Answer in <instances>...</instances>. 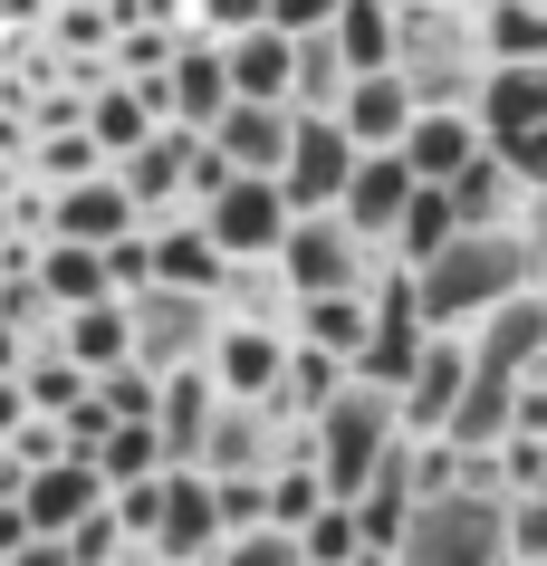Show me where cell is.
Here are the masks:
<instances>
[{"mask_svg":"<svg viewBox=\"0 0 547 566\" xmlns=\"http://www.w3.org/2000/svg\"><path fill=\"white\" fill-rule=\"evenodd\" d=\"M212 135H221V154H231L241 174H278L288 145H298V106H288V96H231V116H221Z\"/></svg>","mask_w":547,"mask_h":566,"instance_id":"4fadbf2b","label":"cell"},{"mask_svg":"<svg viewBox=\"0 0 547 566\" xmlns=\"http://www.w3.org/2000/svg\"><path fill=\"white\" fill-rule=\"evenodd\" d=\"M10 566H77V557H67V537H30V547H20Z\"/></svg>","mask_w":547,"mask_h":566,"instance_id":"bcb514c9","label":"cell"},{"mask_svg":"<svg viewBox=\"0 0 547 566\" xmlns=\"http://www.w3.org/2000/svg\"><path fill=\"white\" fill-rule=\"evenodd\" d=\"M59 231L67 240H125V231H145V202H135V182L106 164V174H87V182H59Z\"/></svg>","mask_w":547,"mask_h":566,"instance_id":"9a60e30c","label":"cell"},{"mask_svg":"<svg viewBox=\"0 0 547 566\" xmlns=\"http://www.w3.org/2000/svg\"><path fill=\"white\" fill-rule=\"evenodd\" d=\"M288 356H298V336H288V327H250V317H231L221 346H212V365H221V385H231V394H278Z\"/></svg>","mask_w":547,"mask_h":566,"instance_id":"d6986e66","label":"cell"},{"mask_svg":"<svg viewBox=\"0 0 547 566\" xmlns=\"http://www.w3.org/2000/svg\"><path fill=\"white\" fill-rule=\"evenodd\" d=\"M39 537V518H30V500H0V566L20 557V547H30Z\"/></svg>","mask_w":547,"mask_h":566,"instance_id":"b9f144b4","label":"cell"},{"mask_svg":"<svg viewBox=\"0 0 547 566\" xmlns=\"http://www.w3.org/2000/svg\"><path fill=\"white\" fill-rule=\"evenodd\" d=\"M509 547H518V557H547V490L509 500Z\"/></svg>","mask_w":547,"mask_h":566,"instance_id":"74e56055","label":"cell"},{"mask_svg":"<svg viewBox=\"0 0 547 566\" xmlns=\"http://www.w3.org/2000/svg\"><path fill=\"white\" fill-rule=\"evenodd\" d=\"M413 192H423L413 154H403V145H365V164H356V182H346V202H336V211H346L365 240H395L403 211H413Z\"/></svg>","mask_w":547,"mask_h":566,"instance_id":"8fae6325","label":"cell"},{"mask_svg":"<svg viewBox=\"0 0 547 566\" xmlns=\"http://www.w3.org/2000/svg\"><path fill=\"white\" fill-rule=\"evenodd\" d=\"M471 375H481L471 327H432L423 365H413V385H403V422H413V432H452V403L471 394Z\"/></svg>","mask_w":547,"mask_h":566,"instance_id":"30bf717a","label":"cell"},{"mask_svg":"<svg viewBox=\"0 0 547 566\" xmlns=\"http://www.w3.org/2000/svg\"><path fill=\"white\" fill-rule=\"evenodd\" d=\"M116 509H125V528H135V537L154 547V528H164V471H154V480H125V490H116Z\"/></svg>","mask_w":547,"mask_h":566,"instance_id":"8d00e7d4","label":"cell"},{"mask_svg":"<svg viewBox=\"0 0 547 566\" xmlns=\"http://www.w3.org/2000/svg\"><path fill=\"white\" fill-rule=\"evenodd\" d=\"M481 125H490V145H518V135H538V125H547V59H499V67H490Z\"/></svg>","mask_w":547,"mask_h":566,"instance_id":"ffe728a7","label":"cell"},{"mask_svg":"<svg viewBox=\"0 0 547 566\" xmlns=\"http://www.w3.org/2000/svg\"><path fill=\"white\" fill-rule=\"evenodd\" d=\"M212 566H307V547H298V528H241V537H221V557Z\"/></svg>","mask_w":547,"mask_h":566,"instance_id":"836d02e7","label":"cell"},{"mask_svg":"<svg viewBox=\"0 0 547 566\" xmlns=\"http://www.w3.org/2000/svg\"><path fill=\"white\" fill-rule=\"evenodd\" d=\"M336 10H346V0H270L278 30H336Z\"/></svg>","mask_w":547,"mask_h":566,"instance_id":"60d3db41","label":"cell"},{"mask_svg":"<svg viewBox=\"0 0 547 566\" xmlns=\"http://www.w3.org/2000/svg\"><path fill=\"white\" fill-rule=\"evenodd\" d=\"M403 77L423 106H481L490 96V20L481 0H403Z\"/></svg>","mask_w":547,"mask_h":566,"instance_id":"7a4b0ae2","label":"cell"},{"mask_svg":"<svg viewBox=\"0 0 547 566\" xmlns=\"http://www.w3.org/2000/svg\"><path fill=\"white\" fill-rule=\"evenodd\" d=\"M30 413H39V403H30V375H0V442H10Z\"/></svg>","mask_w":547,"mask_h":566,"instance_id":"7bdbcfd3","label":"cell"},{"mask_svg":"<svg viewBox=\"0 0 547 566\" xmlns=\"http://www.w3.org/2000/svg\"><path fill=\"white\" fill-rule=\"evenodd\" d=\"M67 356L77 365H96V375H106V365H125L135 356V298H87V307H67Z\"/></svg>","mask_w":547,"mask_h":566,"instance_id":"cb8c5ba5","label":"cell"},{"mask_svg":"<svg viewBox=\"0 0 547 566\" xmlns=\"http://www.w3.org/2000/svg\"><path fill=\"white\" fill-rule=\"evenodd\" d=\"M490 59H547V0H481Z\"/></svg>","mask_w":547,"mask_h":566,"instance_id":"1f68e13d","label":"cell"},{"mask_svg":"<svg viewBox=\"0 0 547 566\" xmlns=\"http://www.w3.org/2000/svg\"><path fill=\"white\" fill-rule=\"evenodd\" d=\"M471 231V221H461V192L452 182H423V192H413V211H403V231H395V260H442V250H452V240Z\"/></svg>","mask_w":547,"mask_h":566,"instance_id":"484cf974","label":"cell"},{"mask_svg":"<svg viewBox=\"0 0 547 566\" xmlns=\"http://www.w3.org/2000/svg\"><path fill=\"white\" fill-rule=\"evenodd\" d=\"M106 269H116L125 298H145L154 279H164V269H154V221H145V231H125V240H106Z\"/></svg>","mask_w":547,"mask_h":566,"instance_id":"d590c367","label":"cell"},{"mask_svg":"<svg viewBox=\"0 0 547 566\" xmlns=\"http://www.w3.org/2000/svg\"><path fill=\"white\" fill-rule=\"evenodd\" d=\"M96 461H106V480L125 490V480H154V471H173V442H164V422H116Z\"/></svg>","mask_w":547,"mask_h":566,"instance_id":"4dcf8cb0","label":"cell"},{"mask_svg":"<svg viewBox=\"0 0 547 566\" xmlns=\"http://www.w3.org/2000/svg\"><path fill=\"white\" fill-rule=\"evenodd\" d=\"M154 269H164L173 289H221L231 250H221V231L192 211V221H154Z\"/></svg>","mask_w":547,"mask_h":566,"instance_id":"7402d4cb","label":"cell"},{"mask_svg":"<svg viewBox=\"0 0 547 566\" xmlns=\"http://www.w3.org/2000/svg\"><path fill=\"white\" fill-rule=\"evenodd\" d=\"M202 221L221 231L231 260H278L288 231H298V202H288V182H278V174H231L212 202H202Z\"/></svg>","mask_w":547,"mask_h":566,"instance_id":"52a82bcc","label":"cell"},{"mask_svg":"<svg viewBox=\"0 0 547 566\" xmlns=\"http://www.w3.org/2000/svg\"><path fill=\"white\" fill-rule=\"evenodd\" d=\"M403 432H413V422H403V385H365V375H356V385L317 413V461H327V490H336V500H365V490H375V471H385V451H395Z\"/></svg>","mask_w":547,"mask_h":566,"instance_id":"3957f363","label":"cell"},{"mask_svg":"<svg viewBox=\"0 0 547 566\" xmlns=\"http://www.w3.org/2000/svg\"><path fill=\"white\" fill-rule=\"evenodd\" d=\"M518 385H528V375H490V365H481L471 394L452 403V442H461V451H499V442L518 432Z\"/></svg>","mask_w":547,"mask_h":566,"instance_id":"44dd1931","label":"cell"},{"mask_svg":"<svg viewBox=\"0 0 547 566\" xmlns=\"http://www.w3.org/2000/svg\"><path fill=\"white\" fill-rule=\"evenodd\" d=\"M202 20L231 39V30H250V20H270V0H202Z\"/></svg>","mask_w":547,"mask_h":566,"instance_id":"ee69618b","label":"cell"},{"mask_svg":"<svg viewBox=\"0 0 547 566\" xmlns=\"http://www.w3.org/2000/svg\"><path fill=\"white\" fill-rule=\"evenodd\" d=\"M346 385H356V356H336V346H307V336H298V356H288V375H278L270 403H278V413H298V422H317Z\"/></svg>","mask_w":547,"mask_h":566,"instance_id":"603a6c76","label":"cell"},{"mask_svg":"<svg viewBox=\"0 0 547 566\" xmlns=\"http://www.w3.org/2000/svg\"><path fill=\"white\" fill-rule=\"evenodd\" d=\"M116 154L96 145V125H39L30 135V182H87V174H106Z\"/></svg>","mask_w":547,"mask_h":566,"instance_id":"f1b7e54d","label":"cell"},{"mask_svg":"<svg viewBox=\"0 0 547 566\" xmlns=\"http://www.w3.org/2000/svg\"><path fill=\"white\" fill-rule=\"evenodd\" d=\"M39 279L59 289V307H87V298H116V269H106V240H49L39 250Z\"/></svg>","mask_w":547,"mask_h":566,"instance_id":"d4e9b609","label":"cell"},{"mask_svg":"<svg viewBox=\"0 0 547 566\" xmlns=\"http://www.w3.org/2000/svg\"><path fill=\"white\" fill-rule=\"evenodd\" d=\"M192 145H202V125L173 116V125H154L135 154H116V174L135 182V202H145V211H164V202H182V192H192Z\"/></svg>","mask_w":547,"mask_h":566,"instance_id":"5bb4252c","label":"cell"},{"mask_svg":"<svg viewBox=\"0 0 547 566\" xmlns=\"http://www.w3.org/2000/svg\"><path fill=\"white\" fill-rule=\"evenodd\" d=\"M346 87H356L346 39H336V30H298V106H307V116H336Z\"/></svg>","mask_w":547,"mask_h":566,"instance_id":"83f0119b","label":"cell"},{"mask_svg":"<svg viewBox=\"0 0 547 566\" xmlns=\"http://www.w3.org/2000/svg\"><path fill=\"white\" fill-rule=\"evenodd\" d=\"M221 365H173L164 375V442H173V461H202L212 451V422H221Z\"/></svg>","mask_w":547,"mask_h":566,"instance_id":"e0dca14e","label":"cell"},{"mask_svg":"<svg viewBox=\"0 0 547 566\" xmlns=\"http://www.w3.org/2000/svg\"><path fill=\"white\" fill-rule=\"evenodd\" d=\"M96 394L116 403V422H164V365H145V356L106 365V375H96Z\"/></svg>","mask_w":547,"mask_h":566,"instance_id":"d6a6232c","label":"cell"},{"mask_svg":"<svg viewBox=\"0 0 547 566\" xmlns=\"http://www.w3.org/2000/svg\"><path fill=\"white\" fill-rule=\"evenodd\" d=\"M20 365H30V336H20L10 317H0V375H20Z\"/></svg>","mask_w":547,"mask_h":566,"instance_id":"7dc6e473","label":"cell"},{"mask_svg":"<svg viewBox=\"0 0 547 566\" xmlns=\"http://www.w3.org/2000/svg\"><path fill=\"white\" fill-rule=\"evenodd\" d=\"M365 145L346 135V116H307L298 106V145H288V164H278V182H288V202L298 211H336L346 202V182H356Z\"/></svg>","mask_w":547,"mask_h":566,"instance_id":"ba28073f","label":"cell"},{"mask_svg":"<svg viewBox=\"0 0 547 566\" xmlns=\"http://www.w3.org/2000/svg\"><path fill=\"white\" fill-rule=\"evenodd\" d=\"M395 240H365L346 211H298V231H288V279H298V298H327V289H375V260H385Z\"/></svg>","mask_w":547,"mask_h":566,"instance_id":"8992f818","label":"cell"},{"mask_svg":"<svg viewBox=\"0 0 547 566\" xmlns=\"http://www.w3.org/2000/svg\"><path fill=\"white\" fill-rule=\"evenodd\" d=\"M231 87L241 96H288V106H298V30H278V20L231 30Z\"/></svg>","mask_w":547,"mask_h":566,"instance_id":"ac0fdd59","label":"cell"},{"mask_svg":"<svg viewBox=\"0 0 547 566\" xmlns=\"http://www.w3.org/2000/svg\"><path fill=\"white\" fill-rule=\"evenodd\" d=\"M231 174H241V164L221 154V135H202V145H192V202H212V192H221Z\"/></svg>","mask_w":547,"mask_h":566,"instance_id":"ab89813d","label":"cell"},{"mask_svg":"<svg viewBox=\"0 0 547 566\" xmlns=\"http://www.w3.org/2000/svg\"><path fill=\"white\" fill-rule=\"evenodd\" d=\"M509 500L481 490H432L403 528V566H509Z\"/></svg>","mask_w":547,"mask_h":566,"instance_id":"277c9868","label":"cell"},{"mask_svg":"<svg viewBox=\"0 0 547 566\" xmlns=\"http://www.w3.org/2000/svg\"><path fill=\"white\" fill-rule=\"evenodd\" d=\"M221 327H231V307H221V289H173V279H154L145 298H135V356L145 365H212Z\"/></svg>","mask_w":547,"mask_h":566,"instance_id":"5b68a950","label":"cell"},{"mask_svg":"<svg viewBox=\"0 0 547 566\" xmlns=\"http://www.w3.org/2000/svg\"><path fill=\"white\" fill-rule=\"evenodd\" d=\"M87 125H96V145H106V154H135L164 116H154V96L135 87V77H106V87H96V106H87Z\"/></svg>","mask_w":547,"mask_h":566,"instance_id":"f546056e","label":"cell"},{"mask_svg":"<svg viewBox=\"0 0 547 566\" xmlns=\"http://www.w3.org/2000/svg\"><path fill=\"white\" fill-rule=\"evenodd\" d=\"M298 336L307 346H336V356H365V336H375V289H327V298H307Z\"/></svg>","mask_w":547,"mask_h":566,"instance_id":"4316f807","label":"cell"},{"mask_svg":"<svg viewBox=\"0 0 547 566\" xmlns=\"http://www.w3.org/2000/svg\"><path fill=\"white\" fill-rule=\"evenodd\" d=\"M538 279H547L538 211H528V221H471L442 260H423V317L432 327H481L499 298L538 289Z\"/></svg>","mask_w":547,"mask_h":566,"instance_id":"6da1fadb","label":"cell"},{"mask_svg":"<svg viewBox=\"0 0 547 566\" xmlns=\"http://www.w3.org/2000/svg\"><path fill=\"white\" fill-rule=\"evenodd\" d=\"M403 154H413V174H423V182H461L490 154V125H481V106H423L413 135H403Z\"/></svg>","mask_w":547,"mask_h":566,"instance_id":"7c38bea8","label":"cell"},{"mask_svg":"<svg viewBox=\"0 0 547 566\" xmlns=\"http://www.w3.org/2000/svg\"><path fill=\"white\" fill-rule=\"evenodd\" d=\"M106 432H116V403H106V394L67 403V442H77V451H106Z\"/></svg>","mask_w":547,"mask_h":566,"instance_id":"f35d334b","label":"cell"},{"mask_svg":"<svg viewBox=\"0 0 547 566\" xmlns=\"http://www.w3.org/2000/svg\"><path fill=\"white\" fill-rule=\"evenodd\" d=\"M518 432H547V385H538V375L518 385Z\"/></svg>","mask_w":547,"mask_h":566,"instance_id":"f6af8a7d","label":"cell"},{"mask_svg":"<svg viewBox=\"0 0 547 566\" xmlns=\"http://www.w3.org/2000/svg\"><path fill=\"white\" fill-rule=\"evenodd\" d=\"M221 537H231V518H221V480L202 471V461H173L164 471V528H154V557H221Z\"/></svg>","mask_w":547,"mask_h":566,"instance_id":"9c48e42d","label":"cell"},{"mask_svg":"<svg viewBox=\"0 0 547 566\" xmlns=\"http://www.w3.org/2000/svg\"><path fill=\"white\" fill-rule=\"evenodd\" d=\"M336 116H346V135H356V145H403V135H413V116H423V96H413V77H403V67H365Z\"/></svg>","mask_w":547,"mask_h":566,"instance_id":"2e32d148","label":"cell"},{"mask_svg":"<svg viewBox=\"0 0 547 566\" xmlns=\"http://www.w3.org/2000/svg\"><path fill=\"white\" fill-rule=\"evenodd\" d=\"M125 537H135V528H125V509L106 500V509H87V518L67 528V557H77V566H116V547H125Z\"/></svg>","mask_w":547,"mask_h":566,"instance_id":"e575fe53","label":"cell"}]
</instances>
